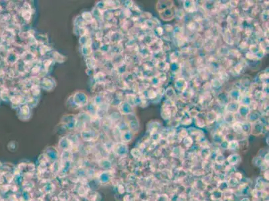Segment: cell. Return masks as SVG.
Instances as JSON below:
<instances>
[{
	"instance_id": "cell-2",
	"label": "cell",
	"mask_w": 269,
	"mask_h": 201,
	"mask_svg": "<svg viewBox=\"0 0 269 201\" xmlns=\"http://www.w3.org/2000/svg\"><path fill=\"white\" fill-rule=\"evenodd\" d=\"M161 12H164L165 14L167 13V15H161L160 14V16L162 17V19L164 20L169 21L170 20H172L173 16H174V13H173V9H171V8L165 9V10H164V11H163Z\"/></svg>"
},
{
	"instance_id": "cell-1",
	"label": "cell",
	"mask_w": 269,
	"mask_h": 201,
	"mask_svg": "<svg viewBox=\"0 0 269 201\" xmlns=\"http://www.w3.org/2000/svg\"><path fill=\"white\" fill-rule=\"evenodd\" d=\"M238 107L239 105L236 101L229 102V103L228 104H226L225 106V109H226V111L228 113H230V114H234L235 112L238 111Z\"/></svg>"
},
{
	"instance_id": "cell-3",
	"label": "cell",
	"mask_w": 269,
	"mask_h": 201,
	"mask_svg": "<svg viewBox=\"0 0 269 201\" xmlns=\"http://www.w3.org/2000/svg\"><path fill=\"white\" fill-rule=\"evenodd\" d=\"M184 4H187V6H184V8L188 11L189 12H193L196 10V6H195V3H194L193 2H185Z\"/></svg>"
}]
</instances>
